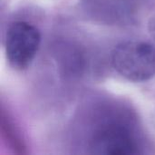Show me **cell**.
<instances>
[{"instance_id":"1","label":"cell","mask_w":155,"mask_h":155,"mask_svg":"<svg viewBox=\"0 0 155 155\" xmlns=\"http://www.w3.org/2000/svg\"><path fill=\"white\" fill-rule=\"evenodd\" d=\"M115 71L132 82H144L155 75V45L143 41H126L112 52Z\"/></svg>"},{"instance_id":"4","label":"cell","mask_w":155,"mask_h":155,"mask_svg":"<svg viewBox=\"0 0 155 155\" xmlns=\"http://www.w3.org/2000/svg\"><path fill=\"white\" fill-rule=\"evenodd\" d=\"M148 31L151 35V37L153 39L155 42V14L152 15V17L149 20L148 23Z\"/></svg>"},{"instance_id":"2","label":"cell","mask_w":155,"mask_h":155,"mask_svg":"<svg viewBox=\"0 0 155 155\" xmlns=\"http://www.w3.org/2000/svg\"><path fill=\"white\" fill-rule=\"evenodd\" d=\"M41 44L40 31L32 24L17 21L6 31L5 48L10 65L16 70H25L34 61Z\"/></svg>"},{"instance_id":"3","label":"cell","mask_w":155,"mask_h":155,"mask_svg":"<svg viewBox=\"0 0 155 155\" xmlns=\"http://www.w3.org/2000/svg\"><path fill=\"white\" fill-rule=\"evenodd\" d=\"M93 154L134 155L139 153V145L129 128L121 124H106L96 129L89 141Z\"/></svg>"},{"instance_id":"5","label":"cell","mask_w":155,"mask_h":155,"mask_svg":"<svg viewBox=\"0 0 155 155\" xmlns=\"http://www.w3.org/2000/svg\"><path fill=\"white\" fill-rule=\"evenodd\" d=\"M152 124H153V127L155 128V108L153 112V114H152Z\"/></svg>"}]
</instances>
